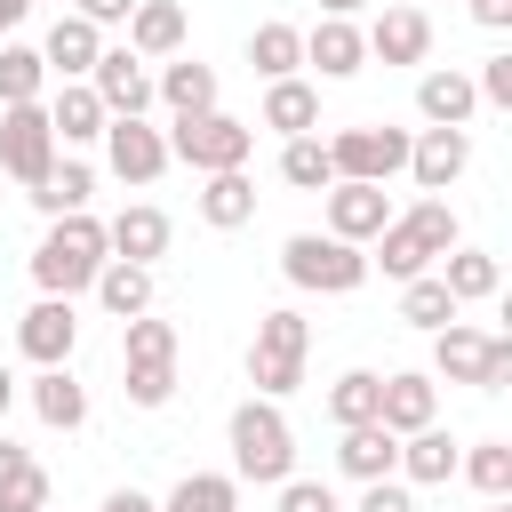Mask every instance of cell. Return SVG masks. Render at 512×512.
<instances>
[{
    "label": "cell",
    "mask_w": 512,
    "mask_h": 512,
    "mask_svg": "<svg viewBox=\"0 0 512 512\" xmlns=\"http://www.w3.org/2000/svg\"><path fill=\"white\" fill-rule=\"evenodd\" d=\"M0 168H8L24 192L56 168V128H48V104H0Z\"/></svg>",
    "instance_id": "9c48e42d"
},
{
    "label": "cell",
    "mask_w": 512,
    "mask_h": 512,
    "mask_svg": "<svg viewBox=\"0 0 512 512\" xmlns=\"http://www.w3.org/2000/svg\"><path fill=\"white\" fill-rule=\"evenodd\" d=\"M56 8H64V0H56Z\"/></svg>",
    "instance_id": "db71d44e"
},
{
    "label": "cell",
    "mask_w": 512,
    "mask_h": 512,
    "mask_svg": "<svg viewBox=\"0 0 512 512\" xmlns=\"http://www.w3.org/2000/svg\"><path fill=\"white\" fill-rule=\"evenodd\" d=\"M456 472L480 488V496H512V440H472L456 456Z\"/></svg>",
    "instance_id": "f35d334b"
},
{
    "label": "cell",
    "mask_w": 512,
    "mask_h": 512,
    "mask_svg": "<svg viewBox=\"0 0 512 512\" xmlns=\"http://www.w3.org/2000/svg\"><path fill=\"white\" fill-rule=\"evenodd\" d=\"M456 312H464V304H456V296L440 288V272H416V280H400V320H408V328L440 336V328H448Z\"/></svg>",
    "instance_id": "4dcf8cb0"
},
{
    "label": "cell",
    "mask_w": 512,
    "mask_h": 512,
    "mask_svg": "<svg viewBox=\"0 0 512 512\" xmlns=\"http://www.w3.org/2000/svg\"><path fill=\"white\" fill-rule=\"evenodd\" d=\"M248 216H256V184H248V168H224V176H208V184H200V224L240 232Z\"/></svg>",
    "instance_id": "f1b7e54d"
},
{
    "label": "cell",
    "mask_w": 512,
    "mask_h": 512,
    "mask_svg": "<svg viewBox=\"0 0 512 512\" xmlns=\"http://www.w3.org/2000/svg\"><path fill=\"white\" fill-rule=\"evenodd\" d=\"M88 88H96V104H104L112 120H144V104H152V72H144V56H128V48H104L96 72H88Z\"/></svg>",
    "instance_id": "7c38bea8"
},
{
    "label": "cell",
    "mask_w": 512,
    "mask_h": 512,
    "mask_svg": "<svg viewBox=\"0 0 512 512\" xmlns=\"http://www.w3.org/2000/svg\"><path fill=\"white\" fill-rule=\"evenodd\" d=\"M16 464H24V448H16L8 432H0V472H16Z\"/></svg>",
    "instance_id": "f907efd6"
},
{
    "label": "cell",
    "mask_w": 512,
    "mask_h": 512,
    "mask_svg": "<svg viewBox=\"0 0 512 512\" xmlns=\"http://www.w3.org/2000/svg\"><path fill=\"white\" fill-rule=\"evenodd\" d=\"M376 392H384V376L376 368H344L336 384H328V416L352 432V424H376Z\"/></svg>",
    "instance_id": "8d00e7d4"
},
{
    "label": "cell",
    "mask_w": 512,
    "mask_h": 512,
    "mask_svg": "<svg viewBox=\"0 0 512 512\" xmlns=\"http://www.w3.org/2000/svg\"><path fill=\"white\" fill-rule=\"evenodd\" d=\"M280 512H344L328 480H280Z\"/></svg>",
    "instance_id": "b9f144b4"
},
{
    "label": "cell",
    "mask_w": 512,
    "mask_h": 512,
    "mask_svg": "<svg viewBox=\"0 0 512 512\" xmlns=\"http://www.w3.org/2000/svg\"><path fill=\"white\" fill-rule=\"evenodd\" d=\"M360 40H368L376 64H424V56H432V16H424V8H384Z\"/></svg>",
    "instance_id": "ac0fdd59"
},
{
    "label": "cell",
    "mask_w": 512,
    "mask_h": 512,
    "mask_svg": "<svg viewBox=\"0 0 512 512\" xmlns=\"http://www.w3.org/2000/svg\"><path fill=\"white\" fill-rule=\"evenodd\" d=\"M304 64H320V80H352V72L368 64V40H360V24H344V16H320V24L304 32Z\"/></svg>",
    "instance_id": "d6986e66"
},
{
    "label": "cell",
    "mask_w": 512,
    "mask_h": 512,
    "mask_svg": "<svg viewBox=\"0 0 512 512\" xmlns=\"http://www.w3.org/2000/svg\"><path fill=\"white\" fill-rule=\"evenodd\" d=\"M128 8H136V0H72V16H88L96 32H104V24H128Z\"/></svg>",
    "instance_id": "f6af8a7d"
},
{
    "label": "cell",
    "mask_w": 512,
    "mask_h": 512,
    "mask_svg": "<svg viewBox=\"0 0 512 512\" xmlns=\"http://www.w3.org/2000/svg\"><path fill=\"white\" fill-rule=\"evenodd\" d=\"M464 168H472V136H464V128H424V136H408V176H416V192L440 200Z\"/></svg>",
    "instance_id": "4fadbf2b"
},
{
    "label": "cell",
    "mask_w": 512,
    "mask_h": 512,
    "mask_svg": "<svg viewBox=\"0 0 512 512\" xmlns=\"http://www.w3.org/2000/svg\"><path fill=\"white\" fill-rule=\"evenodd\" d=\"M152 96H160L176 120H192V112H216V64H200V56H176V64L152 80Z\"/></svg>",
    "instance_id": "cb8c5ba5"
},
{
    "label": "cell",
    "mask_w": 512,
    "mask_h": 512,
    "mask_svg": "<svg viewBox=\"0 0 512 512\" xmlns=\"http://www.w3.org/2000/svg\"><path fill=\"white\" fill-rule=\"evenodd\" d=\"M128 400L136 408H168L176 400V368H128Z\"/></svg>",
    "instance_id": "60d3db41"
},
{
    "label": "cell",
    "mask_w": 512,
    "mask_h": 512,
    "mask_svg": "<svg viewBox=\"0 0 512 512\" xmlns=\"http://www.w3.org/2000/svg\"><path fill=\"white\" fill-rule=\"evenodd\" d=\"M8 408H16V376L0 368V424H8Z\"/></svg>",
    "instance_id": "816d5d0a"
},
{
    "label": "cell",
    "mask_w": 512,
    "mask_h": 512,
    "mask_svg": "<svg viewBox=\"0 0 512 512\" xmlns=\"http://www.w3.org/2000/svg\"><path fill=\"white\" fill-rule=\"evenodd\" d=\"M88 192H96V168H88V160H56V168H48V176H40L24 200H32V208L56 224V216H80V208H88Z\"/></svg>",
    "instance_id": "4316f807"
},
{
    "label": "cell",
    "mask_w": 512,
    "mask_h": 512,
    "mask_svg": "<svg viewBox=\"0 0 512 512\" xmlns=\"http://www.w3.org/2000/svg\"><path fill=\"white\" fill-rule=\"evenodd\" d=\"M120 360H128V368H176V328L152 320V312L120 320Z\"/></svg>",
    "instance_id": "836d02e7"
},
{
    "label": "cell",
    "mask_w": 512,
    "mask_h": 512,
    "mask_svg": "<svg viewBox=\"0 0 512 512\" xmlns=\"http://www.w3.org/2000/svg\"><path fill=\"white\" fill-rule=\"evenodd\" d=\"M256 128H280L288 136H320V88L312 80H264V120Z\"/></svg>",
    "instance_id": "7402d4cb"
},
{
    "label": "cell",
    "mask_w": 512,
    "mask_h": 512,
    "mask_svg": "<svg viewBox=\"0 0 512 512\" xmlns=\"http://www.w3.org/2000/svg\"><path fill=\"white\" fill-rule=\"evenodd\" d=\"M304 352H312V328H304V312H264L256 320V344H248V384H256V400H288L296 384H304Z\"/></svg>",
    "instance_id": "277c9868"
},
{
    "label": "cell",
    "mask_w": 512,
    "mask_h": 512,
    "mask_svg": "<svg viewBox=\"0 0 512 512\" xmlns=\"http://www.w3.org/2000/svg\"><path fill=\"white\" fill-rule=\"evenodd\" d=\"M472 96H480V104H512V56H488L480 80H472Z\"/></svg>",
    "instance_id": "7bdbcfd3"
},
{
    "label": "cell",
    "mask_w": 512,
    "mask_h": 512,
    "mask_svg": "<svg viewBox=\"0 0 512 512\" xmlns=\"http://www.w3.org/2000/svg\"><path fill=\"white\" fill-rule=\"evenodd\" d=\"M432 376L472 384V392H504V384H512V336H488V328L448 320V328L432 336Z\"/></svg>",
    "instance_id": "5b68a950"
},
{
    "label": "cell",
    "mask_w": 512,
    "mask_h": 512,
    "mask_svg": "<svg viewBox=\"0 0 512 512\" xmlns=\"http://www.w3.org/2000/svg\"><path fill=\"white\" fill-rule=\"evenodd\" d=\"M32 416H40L48 432H80V424H88V384H80L72 368H40V376H32Z\"/></svg>",
    "instance_id": "603a6c76"
},
{
    "label": "cell",
    "mask_w": 512,
    "mask_h": 512,
    "mask_svg": "<svg viewBox=\"0 0 512 512\" xmlns=\"http://www.w3.org/2000/svg\"><path fill=\"white\" fill-rule=\"evenodd\" d=\"M384 224H392V200H384V184H328V232H336V240L368 248Z\"/></svg>",
    "instance_id": "2e32d148"
},
{
    "label": "cell",
    "mask_w": 512,
    "mask_h": 512,
    "mask_svg": "<svg viewBox=\"0 0 512 512\" xmlns=\"http://www.w3.org/2000/svg\"><path fill=\"white\" fill-rule=\"evenodd\" d=\"M400 480H408V488H440V480H456V440H448L440 424L408 432V440H400Z\"/></svg>",
    "instance_id": "83f0119b"
},
{
    "label": "cell",
    "mask_w": 512,
    "mask_h": 512,
    "mask_svg": "<svg viewBox=\"0 0 512 512\" xmlns=\"http://www.w3.org/2000/svg\"><path fill=\"white\" fill-rule=\"evenodd\" d=\"M24 8H32V0H0V32H16V24H24Z\"/></svg>",
    "instance_id": "681fc988"
},
{
    "label": "cell",
    "mask_w": 512,
    "mask_h": 512,
    "mask_svg": "<svg viewBox=\"0 0 512 512\" xmlns=\"http://www.w3.org/2000/svg\"><path fill=\"white\" fill-rule=\"evenodd\" d=\"M360 8H368V0H320V16H344V24H352Z\"/></svg>",
    "instance_id": "c3c4849f"
},
{
    "label": "cell",
    "mask_w": 512,
    "mask_h": 512,
    "mask_svg": "<svg viewBox=\"0 0 512 512\" xmlns=\"http://www.w3.org/2000/svg\"><path fill=\"white\" fill-rule=\"evenodd\" d=\"M104 120H112V112L96 104V88H88V80H64V88H56V104H48L56 152H64V144H96V136H104Z\"/></svg>",
    "instance_id": "d4e9b609"
},
{
    "label": "cell",
    "mask_w": 512,
    "mask_h": 512,
    "mask_svg": "<svg viewBox=\"0 0 512 512\" xmlns=\"http://www.w3.org/2000/svg\"><path fill=\"white\" fill-rule=\"evenodd\" d=\"M72 344H80V312H72V296H40V304L16 320V352H24L32 368H64Z\"/></svg>",
    "instance_id": "30bf717a"
},
{
    "label": "cell",
    "mask_w": 512,
    "mask_h": 512,
    "mask_svg": "<svg viewBox=\"0 0 512 512\" xmlns=\"http://www.w3.org/2000/svg\"><path fill=\"white\" fill-rule=\"evenodd\" d=\"M360 512H416V496H408V480H368Z\"/></svg>",
    "instance_id": "ee69618b"
},
{
    "label": "cell",
    "mask_w": 512,
    "mask_h": 512,
    "mask_svg": "<svg viewBox=\"0 0 512 512\" xmlns=\"http://www.w3.org/2000/svg\"><path fill=\"white\" fill-rule=\"evenodd\" d=\"M440 416V376H416V368H400V376H384V392H376V424L392 432V440H408V432H424Z\"/></svg>",
    "instance_id": "5bb4252c"
},
{
    "label": "cell",
    "mask_w": 512,
    "mask_h": 512,
    "mask_svg": "<svg viewBox=\"0 0 512 512\" xmlns=\"http://www.w3.org/2000/svg\"><path fill=\"white\" fill-rule=\"evenodd\" d=\"M328 168L336 184H392L408 168V128H344L328 136Z\"/></svg>",
    "instance_id": "ba28073f"
},
{
    "label": "cell",
    "mask_w": 512,
    "mask_h": 512,
    "mask_svg": "<svg viewBox=\"0 0 512 512\" xmlns=\"http://www.w3.org/2000/svg\"><path fill=\"white\" fill-rule=\"evenodd\" d=\"M224 440H232V480H256V488L296 480V432H288L280 400H240Z\"/></svg>",
    "instance_id": "7a4b0ae2"
},
{
    "label": "cell",
    "mask_w": 512,
    "mask_h": 512,
    "mask_svg": "<svg viewBox=\"0 0 512 512\" xmlns=\"http://www.w3.org/2000/svg\"><path fill=\"white\" fill-rule=\"evenodd\" d=\"M96 56H104V32H96L88 16H72V8H56V24H48V40H40V64H48L56 80H88V72H96Z\"/></svg>",
    "instance_id": "9a60e30c"
},
{
    "label": "cell",
    "mask_w": 512,
    "mask_h": 512,
    "mask_svg": "<svg viewBox=\"0 0 512 512\" xmlns=\"http://www.w3.org/2000/svg\"><path fill=\"white\" fill-rule=\"evenodd\" d=\"M248 64H256L264 80H296V64H304V32H296V24H256V32H248Z\"/></svg>",
    "instance_id": "1f68e13d"
},
{
    "label": "cell",
    "mask_w": 512,
    "mask_h": 512,
    "mask_svg": "<svg viewBox=\"0 0 512 512\" xmlns=\"http://www.w3.org/2000/svg\"><path fill=\"white\" fill-rule=\"evenodd\" d=\"M440 288H448L456 304H480V296H496V288H504V272H496V256H488V248H464V240H456V248L440 256Z\"/></svg>",
    "instance_id": "f546056e"
},
{
    "label": "cell",
    "mask_w": 512,
    "mask_h": 512,
    "mask_svg": "<svg viewBox=\"0 0 512 512\" xmlns=\"http://www.w3.org/2000/svg\"><path fill=\"white\" fill-rule=\"evenodd\" d=\"M160 136H168V160H184V168H200V176L248 168V152H256V128L232 120V112H192V120H176V128H160Z\"/></svg>",
    "instance_id": "8992f818"
},
{
    "label": "cell",
    "mask_w": 512,
    "mask_h": 512,
    "mask_svg": "<svg viewBox=\"0 0 512 512\" xmlns=\"http://www.w3.org/2000/svg\"><path fill=\"white\" fill-rule=\"evenodd\" d=\"M160 512H240V480L232 472H184Z\"/></svg>",
    "instance_id": "e575fe53"
},
{
    "label": "cell",
    "mask_w": 512,
    "mask_h": 512,
    "mask_svg": "<svg viewBox=\"0 0 512 512\" xmlns=\"http://www.w3.org/2000/svg\"><path fill=\"white\" fill-rule=\"evenodd\" d=\"M472 16H480L488 32H504V24H512V0H472Z\"/></svg>",
    "instance_id": "7dc6e473"
},
{
    "label": "cell",
    "mask_w": 512,
    "mask_h": 512,
    "mask_svg": "<svg viewBox=\"0 0 512 512\" xmlns=\"http://www.w3.org/2000/svg\"><path fill=\"white\" fill-rule=\"evenodd\" d=\"M0 512H48V472L24 456L16 472H0Z\"/></svg>",
    "instance_id": "ab89813d"
},
{
    "label": "cell",
    "mask_w": 512,
    "mask_h": 512,
    "mask_svg": "<svg viewBox=\"0 0 512 512\" xmlns=\"http://www.w3.org/2000/svg\"><path fill=\"white\" fill-rule=\"evenodd\" d=\"M448 248H456V208L424 192L408 216H392V224L376 232V256H368V272L384 264V280H416V272H432Z\"/></svg>",
    "instance_id": "3957f363"
},
{
    "label": "cell",
    "mask_w": 512,
    "mask_h": 512,
    "mask_svg": "<svg viewBox=\"0 0 512 512\" xmlns=\"http://www.w3.org/2000/svg\"><path fill=\"white\" fill-rule=\"evenodd\" d=\"M472 72H456V64H440V72H424L416 80V112H424V128H464L472 120Z\"/></svg>",
    "instance_id": "44dd1931"
},
{
    "label": "cell",
    "mask_w": 512,
    "mask_h": 512,
    "mask_svg": "<svg viewBox=\"0 0 512 512\" xmlns=\"http://www.w3.org/2000/svg\"><path fill=\"white\" fill-rule=\"evenodd\" d=\"M280 184H296V192H328V184H336V168H328V136H288V144H280Z\"/></svg>",
    "instance_id": "d590c367"
},
{
    "label": "cell",
    "mask_w": 512,
    "mask_h": 512,
    "mask_svg": "<svg viewBox=\"0 0 512 512\" xmlns=\"http://www.w3.org/2000/svg\"><path fill=\"white\" fill-rule=\"evenodd\" d=\"M104 512H160V504H152L144 488H112V496H104Z\"/></svg>",
    "instance_id": "bcb514c9"
},
{
    "label": "cell",
    "mask_w": 512,
    "mask_h": 512,
    "mask_svg": "<svg viewBox=\"0 0 512 512\" xmlns=\"http://www.w3.org/2000/svg\"><path fill=\"white\" fill-rule=\"evenodd\" d=\"M488 512H512V496H488Z\"/></svg>",
    "instance_id": "f5cc1de1"
},
{
    "label": "cell",
    "mask_w": 512,
    "mask_h": 512,
    "mask_svg": "<svg viewBox=\"0 0 512 512\" xmlns=\"http://www.w3.org/2000/svg\"><path fill=\"white\" fill-rule=\"evenodd\" d=\"M104 248H112V264H144V272H152V256H168V216H160L152 200H128V208L104 224Z\"/></svg>",
    "instance_id": "e0dca14e"
},
{
    "label": "cell",
    "mask_w": 512,
    "mask_h": 512,
    "mask_svg": "<svg viewBox=\"0 0 512 512\" xmlns=\"http://www.w3.org/2000/svg\"><path fill=\"white\" fill-rule=\"evenodd\" d=\"M104 160L120 184H160L168 176V136L152 120H104Z\"/></svg>",
    "instance_id": "8fae6325"
},
{
    "label": "cell",
    "mask_w": 512,
    "mask_h": 512,
    "mask_svg": "<svg viewBox=\"0 0 512 512\" xmlns=\"http://www.w3.org/2000/svg\"><path fill=\"white\" fill-rule=\"evenodd\" d=\"M96 304H104L112 320L152 312V272H144V264H104V272H96Z\"/></svg>",
    "instance_id": "d6a6232c"
},
{
    "label": "cell",
    "mask_w": 512,
    "mask_h": 512,
    "mask_svg": "<svg viewBox=\"0 0 512 512\" xmlns=\"http://www.w3.org/2000/svg\"><path fill=\"white\" fill-rule=\"evenodd\" d=\"M336 464H344V480H360V488H368V480H392V472H400V440H392L384 424H352L344 448H336Z\"/></svg>",
    "instance_id": "484cf974"
},
{
    "label": "cell",
    "mask_w": 512,
    "mask_h": 512,
    "mask_svg": "<svg viewBox=\"0 0 512 512\" xmlns=\"http://www.w3.org/2000/svg\"><path fill=\"white\" fill-rule=\"evenodd\" d=\"M112 264V248H104V224L80 208V216H56L48 232H40V248H32V280H40V296H80V288H96V272Z\"/></svg>",
    "instance_id": "6da1fadb"
},
{
    "label": "cell",
    "mask_w": 512,
    "mask_h": 512,
    "mask_svg": "<svg viewBox=\"0 0 512 512\" xmlns=\"http://www.w3.org/2000/svg\"><path fill=\"white\" fill-rule=\"evenodd\" d=\"M128 56H184V8L176 0H136L128 8Z\"/></svg>",
    "instance_id": "ffe728a7"
},
{
    "label": "cell",
    "mask_w": 512,
    "mask_h": 512,
    "mask_svg": "<svg viewBox=\"0 0 512 512\" xmlns=\"http://www.w3.org/2000/svg\"><path fill=\"white\" fill-rule=\"evenodd\" d=\"M280 272H288L296 288H312V296H352V288L368 280V256H360L352 240H336V232H288Z\"/></svg>",
    "instance_id": "52a82bcc"
},
{
    "label": "cell",
    "mask_w": 512,
    "mask_h": 512,
    "mask_svg": "<svg viewBox=\"0 0 512 512\" xmlns=\"http://www.w3.org/2000/svg\"><path fill=\"white\" fill-rule=\"evenodd\" d=\"M40 88H48V64H40V48H24V40H0V104H40Z\"/></svg>",
    "instance_id": "74e56055"
}]
</instances>
